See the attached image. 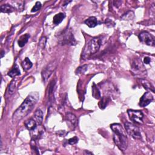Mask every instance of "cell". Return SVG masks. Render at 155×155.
<instances>
[{"instance_id":"obj_26","label":"cell","mask_w":155,"mask_h":155,"mask_svg":"<svg viewBox=\"0 0 155 155\" xmlns=\"http://www.w3.org/2000/svg\"><path fill=\"white\" fill-rule=\"evenodd\" d=\"M15 82L12 81L11 83L10 86H9V93L10 94H13L15 92Z\"/></svg>"},{"instance_id":"obj_28","label":"cell","mask_w":155,"mask_h":155,"mask_svg":"<svg viewBox=\"0 0 155 155\" xmlns=\"http://www.w3.org/2000/svg\"><path fill=\"white\" fill-rule=\"evenodd\" d=\"M151 61V59L149 57H145L144 60V62L146 64H149Z\"/></svg>"},{"instance_id":"obj_8","label":"cell","mask_w":155,"mask_h":155,"mask_svg":"<svg viewBox=\"0 0 155 155\" xmlns=\"http://www.w3.org/2000/svg\"><path fill=\"white\" fill-rule=\"evenodd\" d=\"M139 39L142 43L146 44L147 46H154L155 41L154 37L147 32H141L139 35Z\"/></svg>"},{"instance_id":"obj_10","label":"cell","mask_w":155,"mask_h":155,"mask_svg":"<svg viewBox=\"0 0 155 155\" xmlns=\"http://www.w3.org/2000/svg\"><path fill=\"white\" fill-rule=\"evenodd\" d=\"M65 35L63 37L62 39V43L64 44H70V45H74L76 43L75 39L73 37L72 33L70 32L67 31Z\"/></svg>"},{"instance_id":"obj_1","label":"cell","mask_w":155,"mask_h":155,"mask_svg":"<svg viewBox=\"0 0 155 155\" xmlns=\"http://www.w3.org/2000/svg\"><path fill=\"white\" fill-rule=\"evenodd\" d=\"M39 97L38 93L33 92L25 99L23 103L13 114L12 121L14 123H18L30 113L39 100Z\"/></svg>"},{"instance_id":"obj_23","label":"cell","mask_w":155,"mask_h":155,"mask_svg":"<svg viewBox=\"0 0 155 155\" xmlns=\"http://www.w3.org/2000/svg\"><path fill=\"white\" fill-rule=\"evenodd\" d=\"M108 98H106V97H104L102 99L101 101H100V103H99V107H100L101 108H103L104 109V108H105V107L107 106V104L108 103Z\"/></svg>"},{"instance_id":"obj_5","label":"cell","mask_w":155,"mask_h":155,"mask_svg":"<svg viewBox=\"0 0 155 155\" xmlns=\"http://www.w3.org/2000/svg\"><path fill=\"white\" fill-rule=\"evenodd\" d=\"M124 126L127 133L130 136L135 139H141L142 136L140 130L136 125L131 123H128V122H126L124 123Z\"/></svg>"},{"instance_id":"obj_9","label":"cell","mask_w":155,"mask_h":155,"mask_svg":"<svg viewBox=\"0 0 155 155\" xmlns=\"http://www.w3.org/2000/svg\"><path fill=\"white\" fill-rule=\"evenodd\" d=\"M153 100V96L150 92H146L142 95L140 99L139 105L142 107H145L150 104Z\"/></svg>"},{"instance_id":"obj_19","label":"cell","mask_w":155,"mask_h":155,"mask_svg":"<svg viewBox=\"0 0 155 155\" xmlns=\"http://www.w3.org/2000/svg\"><path fill=\"white\" fill-rule=\"evenodd\" d=\"M19 75H20V70H19V68H18V66L17 65H15V66L13 67V69L10 71H9L8 73V75L10 77L12 78H15V76H18Z\"/></svg>"},{"instance_id":"obj_17","label":"cell","mask_w":155,"mask_h":155,"mask_svg":"<svg viewBox=\"0 0 155 155\" xmlns=\"http://www.w3.org/2000/svg\"><path fill=\"white\" fill-rule=\"evenodd\" d=\"M15 10V9L9 4H6L1 6V12L3 13H12Z\"/></svg>"},{"instance_id":"obj_14","label":"cell","mask_w":155,"mask_h":155,"mask_svg":"<svg viewBox=\"0 0 155 155\" xmlns=\"http://www.w3.org/2000/svg\"><path fill=\"white\" fill-rule=\"evenodd\" d=\"M34 119L36 121L38 125L40 126L43 121V113L41 110H37L34 113Z\"/></svg>"},{"instance_id":"obj_27","label":"cell","mask_w":155,"mask_h":155,"mask_svg":"<svg viewBox=\"0 0 155 155\" xmlns=\"http://www.w3.org/2000/svg\"><path fill=\"white\" fill-rule=\"evenodd\" d=\"M78 142V138L77 137L75 136L72 138H70L69 139L68 141V142L69 144L70 145H74V144H76Z\"/></svg>"},{"instance_id":"obj_22","label":"cell","mask_w":155,"mask_h":155,"mask_svg":"<svg viewBox=\"0 0 155 155\" xmlns=\"http://www.w3.org/2000/svg\"><path fill=\"white\" fill-rule=\"evenodd\" d=\"M92 95L96 99H99L101 97L100 92H99L98 88L96 87L95 84L92 87Z\"/></svg>"},{"instance_id":"obj_4","label":"cell","mask_w":155,"mask_h":155,"mask_svg":"<svg viewBox=\"0 0 155 155\" xmlns=\"http://www.w3.org/2000/svg\"><path fill=\"white\" fill-rule=\"evenodd\" d=\"M101 41L99 38H94L87 44V47L83 53L84 56H89V55L96 53L101 47Z\"/></svg>"},{"instance_id":"obj_20","label":"cell","mask_w":155,"mask_h":155,"mask_svg":"<svg viewBox=\"0 0 155 155\" xmlns=\"http://www.w3.org/2000/svg\"><path fill=\"white\" fill-rule=\"evenodd\" d=\"M142 84L144 86L146 89L147 90H149L150 91H151L152 92L154 93V87L153 86L147 81L146 80H142Z\"/></svg>"},{"instance_id":"obj_25","label":"cell","mask_w":155,"mask_h":155,"mask_svg":"<svg viewBox=\"0 0 155 155\" xmlns=\"http://www.w3.org/2000/svg\"><path fill=\"white\" fill-rule=\"evenodd\" d=\"M41 6H42V5H41V3L39 2V1H37V2L36 3L35 5L34 6V7L32 8V10H31V12H37V11H38V10H39L41 9Z\"/></svg>"},{"instance_id":"obj_24","label":"cell","mask_w":155,"mask_h":155,"mask_svg":"<svg viewBox=\"0 0 155 155\" xmlns=\"http://www.w3.org/2000/svg\"><path fill=\"white\" fill-rule=\"evenodd\" d=\"M87 67L88 66L87 65H84L81 66V67H80L77 69L76 70V74H81V73H84L87 70Z\"/></svg>"},{"instance_id":"obj_7","label":"cell","mask_w":155,"mask_h":155,"mask_svg":"<svg viewBox=\"0 0 155 155\" xmlns=\"http://www.w3.org/2000/svg\"><path fill=\"white\" fill-rule=\"evenodd\" d=\"M127 112L131 121L138 124H142L143 123L142 119L144 117V115L141 111H139V110H128Z\"/></svg>"},{"instance_id":"obj_16","label":"cell","mask_w":155,"mask_h":155,"mask_svg":"<svg viewBox=\"0 0 155 155\" xmlns=\"http://www.w3.org/2000/svg\"><path fill=\"white\" fill-rule=\"evenodd\" d=\"M65 18V15L63 13H59L57 15H55L53 17V24L55 25H58L60 24L63 19Z\"/></svg>"},{"instance_id":"obj_11","label":"cell","mask_w":155,"mask_h":155,"mask_svg":"<svg viewBox=\"0 0 155 155\" xmlns=\"http://www.w3.org/2000/svg\"><path fill=\"white\" fill-rule=\"evenodd\" d=\"M66 119L69 127L71 129L74 130L77 124V119L75 115L72 113H68L66 115Z\"/></svg>"},{"instance_id":"obj_15","label":"cell","mask_w":155,"mask_h":155,"mask_svg":"<svg viewBox=\"0 0 155 155\" xmlns=\"http://www.w3.org/2000/svg\"><path fill=\"white\" fill-rule=\"evenodd\" d=\"M30 36L29 34H26L25 35H22L19 39H18V46L20 47H24L26 43L28 42V40L30 38Z\"/></svg>"},{"instance_id":"obj_6","label":"cell","mask_w":155,"mask_h":155,"mask_svg":"<svg viewBox=\"0 0 155 155\" xmlns=\"http://www.w3.org/2000/svg\"><path fill=\"white\" fill-rule=\"evenodd\" d=\"M57 61H54L50 63H49L46 67L44 68L42 72H41V76L42 78L44 81H46L51 76V75L53 73V72L56 69L57 67Z\"/></svg>"},{"instance_id":"obj_21","label":"cell","mask_w":155,"mask_h":155,"mask_svg":"<svg viewBox=\"0 0 155 155\" xmlns=\"http://www.w3.org/2000/svg\"><path fill=\"white\" fill-rule=\"evenodd\" d=\"M134 13L132 11H129L126 14H124L123 16L121 17V18L123 20H131L134 18Z\"/></svg>"},{"instance_id":"obj_29","label":"cell","mask_w":155,"mask_h":155,"mask_svg":"<svg viewBox=\"0 0 155 155\" xmlns=\"http://www.w3.org/2000/svg\"><path fill=\"white\" fill-rule=\"evenodd\" d=\"M86 153H87V154H92V153H90V152H87V151H86Z\"/></svg>"},{"instance_id":"obj_2","label":"cell","mask_w":155,"mask_h":155,"mask_svg":"<svg viewBox=\"0 0 155 155\" xmlns=\"http://www.w3.org/2000/svg\"><path fill=\"white\" fill-rule=\"evenodd\" d=\"M112 130L114 132L113 141L118 147L123 151H124L128 146V139L126 133L119 124H113L110 126Z\"/></svg>"},{"instance_id":"obj_12","label":"cell","mask_w":155,"mask_h":155,"mask_svg":"<svg viewBox=\"0 0 155 155\" xmlns=\"http://www.w3.org/2000/svg\"><path fill=\"white\" fill-rule=\"evenodd\" d=\"M24 124L26 126V127L29 131L35 130L37 127V125H38L37 123L34 119H29L27 120L24 123Z\"/></svg>"},{"instance_id":"obj_3","label":"cell","mask_w":155,"mask_h":155,"mask_svg":"<svg viewBox=\"0 0 155 155\" xmlns=\"http://www.w3.org/2000/svg\"><path fill=\"white\" fill-rule=\"evenodd\" d=\"M131 70L135 76L143 78L147 75V71L145 66L142 63L141 60L136 58L133 60L131 63Z\"/></svg>"},{"instance_id":"obj_18","label":"cell","mask_w":155,"mask_h":155,"mask_svg":"<svg viewBox=\"0 0 155 155\" xmlns=\"http://www.w3.org/2000/svg\"><path fill=\"white\" fill-rule=\"evenodd\" d=\"M22 66H23V69L25 71H27L32 67L33 64L30 61L29 58L27 57L24 59V60L23 61V62H22Z\"/></svg>"},{"instance_id":"obj_13","label":"cell","mask_w":155,"mask_h":155,"mask_svg":"<svg viewBox=\"0 0 155 155\" xmlns=\"http://www.w3.org/2000/svg\"><path fill=\"white\" fill-rule=\"evenodd\" d=\"M84 23L90 28H93L98 25V20L95 17H91L90 18H88L87 19H86Z\"/></svg>"}]
</instances>
